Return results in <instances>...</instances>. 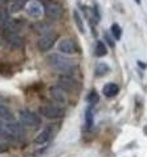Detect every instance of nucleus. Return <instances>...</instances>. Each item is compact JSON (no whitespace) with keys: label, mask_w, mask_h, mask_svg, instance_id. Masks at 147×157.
<instances>
[{"label":"nucleus","mask_w":147,"mask_h":157,"mask_svg":"<svg viewBox=\"0 0 147 157\" xmlns=\"http://www.w3.org/2000/svg\"><path fill=\"white\" fill-rule=\"evenodd\" d=\"M48 64L55 68L57 72L64 75H73L76 69V65L69 60L68 57L63 56L60 53H52L48 56Z\"/></svg>","instance_id":"obj_1"},{"label":"nucleus","mask_w":147,"mask_h":157,"mask_svg":"<svg viewBox=\"0 0 147 157\" xmlns=\"http://www.w3.org/2000/svg\"><path fill=\"white\" fill-rule=\"evenodd\" d=\"M19 120L23 125L25 127H30V128H37L41 125V119L37 113H34L28 109H21L19 112Z\"/></svg>","instance_id":"obj_2"},{"label":"nucleus","mask_w":147,"mask_h":157,"mask_svg":"<svg viewBox=\"0 0 147 157\" xmlns=\"http://www.w3.org/2000/svg\"><path fill=\"white\" fill-rule=\"evenodd\" d=\"M57 39H59V35L56 32H53V31L40 36V39H38V41H37L38 51H40V52H48V51L52 49L53 45L56 44Z\"/></svg>","instance_id":"obj_3"},{"label":"nucleus","mask_w":147,"mask_h":157,"mask_svg":"<svg viewBox=\"0 0 147 157\" xmlns=\"http://www.w3.org/2000/svg\"><path fill=\"white\" fill-rule=\"evenodd\" d=\"M38 112L41 113V116H44L45 119L49 120H57L64 116V109L59 107V105H52V104L42 105V107L38 108Z\"/></svg>","instance_id":"obj_4"},{"label":"nucleus","mask_w":147,"mask_h":157,"mask_svg":"<svg viewBox=\"0 0 147 157\" xmlns=\"http://www.w3.org/2000/svg\"><path fill=\"white\" fill-rule=\"evenodd\" d=\"M44 12L48 17L51 19H60L64 13V8L60 3L57 2H46L44 6Z\"/></svg>","instance_id":"obj_5"},{"label":"nucleus","mask_w":147,"mask_h":157,"mask_svg":"<svg viewBox=\"0 0 147 157\" xmlns=\"http://www.w3.org/2000/svg\"><path fill=\"white\" fill-rule=\"evenodd\" d=\"M25 10L29 16L34 17V19H40L42 16V13H44V6H42L40 2H37V0H30V2H28L25 6Z\"/></svg>","instance_id":"obj_6"},{"label":"nucleus","mask_w":147,"mask_h":157,"mask_svg":"<svg viewBox=\"0 0 147 157\" xmlns=\"http://www.w3.org/2000/svg\"><path fill=\"white\" fill-rule=\"evenodd\" d=\"M59 51L64 55H74L78 51V47L76 45V43L70 40V39H63L59 43Z\"/></svg>","instance_id":"obj_7"},{"label":"nucleus","mask_w":147,"mask_h":157,"mask_svg":"<svg viewBox=\"0 0 147 157\" xmlns=\"http://www.w3.org/2000/svg\"><path fill=\"white\" fill-rule=\"evenodd\" d=\"M4 39L11 47H13V48H23V47H24V39L16 32L5 31Z\"/></svg>","instance_id":"obj_8"},{"label":"nucleus","mask_w":147,"mask_h":157,"mask_svg":"<svg viewBox=\"0 0 147 157\" xmlns=\"http://www.w3.org/2000/svg\"><path fill=\"white\" fill-rule=\"evenodd\" d=\"M49 93H51V97L56 103L59 104H65L68 101V97H66V91L63 89L60 85H55V87H51L49 89Z\"/></svg>","instance_id":"obj_9"},{"label":"nucleus","mask_w":147,"mask_h":157,"mask_svg":"<svg viewBox=\"0 0 147 157\" xmlns=\"http://www.w3.org/2000/svg\"><path fill=\"white\" fill-rule=\"evenodd\" d=\"M51 137H52V128H49V127L44 128L36 137H34V143L42 145V144L48 143V141L51 140Z\"/></svg>","instance_id":"obj_10"},{"label":"nucleus","mask_w":147,"mask_h":157,"mask_svg":"<svg viewBox=\"0 0 147 157\" xmlns=\"http://www.w3.org/2000/svg\"><path fill=\"white\" fill-rule=\"evenodd\" d=\"M102 92H103V95H105L106 97H114V96L118 95L119 87L115 83H107V84L103 85Z\"/></svg>","instance_id":"obj_11"},{"label":"nucleus","mask_w":147,"mask_h":157,"mask_svg":"<svg viewBox=\"0 0 147 157\" xmlns=\"http://www.w3.org/2000/svg\"><path fill=\"white\" fill-rule=\"evenodd\" d=\"M0 120L13 121V115H12V112H11V109L3 104H0Z\"/></svg>","instance_id":"obj_12"},{"label":"nucleus","mask_w":147,"mask_h":157,"mask_svg":"<svg viewBox=\"0 0 147 157\" xmlns=\"http://www.w3.org/2000/svg\"><path fill=\"white\" fill-rule=\"evenodd\" d=\"M11 20V16H9V12L4 8L0 10V28H4L8 25V23Z\"/></svg>","instance_id":"obj_13"},{"label":"nucleus","mask_w":147,"mask_h":157,"mask_svg":"<svg viewBox=\"0 0 147 157\" xmlns=\"http://www.w3.org/2000/svg\"><path fill=\"white\" fill-rule=\"evenodd\" d=\"M94 53H95V56H97V57H102V56H105V55L107 53V48H106L105 43H102V41H97Z\"/></svg>","instance_id":"obj_14"},{"label":"nucleus","mask_w":147,"mask_h":157,"mask_svg":"<svg viewBox=\"0 0 147 157\" xmlns=\"http://www.w3.org/2000/svg\"><path fill=\"white\" fill-rule=\"evenodd\" d=\"M109 71H110L109 65L101 63V64H98V65H97V68H95V76H98V77L105 76L106 73H109Z\"/></svg>","instance_id":"obj_15"},{"label":"nucleus","mask_w":147,"mask_h":157,"mask_svg":"<svg viewBox=\"0 0 147 157\" xmlns=\"http://www.w3.org/2000/svg\"><path fill=\"white\" fill-rule=\"evenodd\" d=\"M51 27H49L46 23H38V24L34 25V31L38 33H41V36L42 35H45V33H48V32H51Z\"/></svg>","instance_id":"obj_16"},{"label":"nucleus","mask_w":147,"mask_h":157,"mask_svg":"<svg viewBox=\"0 0 147 157\" xmlns=\"http://www.w3.org/2000/svg\"><path fill=\"white\" fill-rule=\"evenodd\" d=\"M73 16H74V21H76V24L77 27H78V29H80V32H85V28H84V23H82V19H81V15L78 11H74L73 12Z\"/></svg>","instance_id":"obj_17"},{"label":"nucleus","mask_w":147,"mask_h":157,"mask_svg":"<svg viewBox=\"0 0 147 157\" xmlns=\"http://www.w3.org/2000/svg\"><path fill=\"white\" fill-rule=\"evenodd\" d=\"M111 33H113V36H114L115 40H121L122 29H121V27H119L118 24H113V25H111Z\"/></svg>","instance_id":"obj_18"},{"label":"nucleus","mask_w":147,"mask_h":157,"mask_svg":"<svg viewBox=\"0 0 147 157\" xmlns=\"http://www.w3.org/2000/svg\"><path fill=\"white\" fill-rule=\"evenodd\" d=\"M86 100H88V103H90V104H95V103H98L99 96H98V93H97L95 91H91V92L88 95Z\"/></svg>","instance_id":"obj_19"},{"label":"nucleus","mask_w":147,"mask_h":157,"mask_svg":"<svg viewBox=\"0 0 147 157\" xmlns=\"http://www.w3.org/2000/svg\"><path fill=\"white\" fill-rule=\"evenodd\" d=\"M85 121H86V127H91L93 124V113H91V108L86 109V113H85Z\"/></svg>","instance_id":"obj_20"},{"label":"nucleus","mask_w":147,"mask_h":157,"mask_svg":"<svg viewBox=\"0 0 147 157\" xmlns=\"http://www.w3.org/2000/svg\"><path fill=\"white\" fill-rule=\"evenodd\" d=\"M16 2L21 3V4H24V3H28V2H30V0H16Z\"/></svg>","instance_id":"obj_21"},{"label":"nucleus","mask_w":147,"mask_h":157,"mask_svg":"<svg viewBox=\"0 0 147 157\" xmlns=\"http://www.w3.org/2000/svg\"><path fill=\"white\" fill-rule=\"evenodd\" d=\"M135 2H137V3H138V4H141V0H135Z\"/></svg>","instance_id":"obj_22"}]
</instances>
